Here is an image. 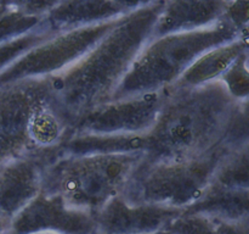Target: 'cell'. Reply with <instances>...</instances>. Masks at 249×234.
I'll list each match as a JSON object with an SVG mask.
<instances>
[{"mask_svg": "<svg viewBox=\"0 0 249 234\" xmlns=\"http://www.w3.org/2000/svg\"><path fill=\"white\" fill-rule=\"evenodd\" d=\"M164 1H141L80 60L51 78L53 101L71 131L84 115L111 101L136 56L152 38Z\"/></svg>", "mask_w": 249, "mask_h": 234, "instance_id": "obj_1", "label": "cell"}, {"mask_svg": "<svg viewBox=\"0 0 249 234\" xmlns=\"http://www.w3.org/2000/svg\"><path fill=\"white\" fill-rule=\"evenodd\" d=\"M236 102L220 80L191 88H168L148 133L147 155L184 160L224 149V136Z\"/></svg>", "mask_w": 249, "mask_h": 234, "instance_id": "obj_2", "label": "cell"}, {"mask_svg": "<svg viewBox=\"0 0 249 234\" xmlns=\"http://www.w3.org/2000/svg\"><path fill=\"white\" fill-rule=\"evenodd\" d=\"M241 36L226 20L207 28L151 38L143 46L112 100L170 88L198 56Z\"/></svg>", "mask_w": 249, "mask_h": 234, "instance_id": "obj_3", "label": "cell"}, {"mask_svg": "<svg viewBox=\"0 0 249 234\" xmlns=\"http://www.w3.org/2000/svg\"><path fill=\"white\" fill-rule=\"evenodd\" d=\"M146 155L55 154L44 170L43 190L60 195L73 209L96 216L109 200L123 193Z\"/></svg>", "mask_w": 249, "mask_h": 234, "instance_id": "obj_4", "label": "cell"}, {"mask_svg": "<svg viewBox=\"0 0 249 234\" xmlns=\"http://www.w3.org/2000/svg\"><path fill=\"white\" fill-rule=\"evenodd\" d=\"M226 151L229 150L219 149L208 155L184 160L146 155L121 196L129 204L185 211L208 189L214 171Z\"/></svg>", "mask_w": 249, "mask_h": 234, "instance_id": "obj_5", "label": "cell"}, {"mask_svg": "<svg viewBox=\"0 0 249 234\" xmlns=\"http://www.w3.org/2000/svg\"><path fill=\"white\" fill-rule=\"evenodd\" d=\"M122 19L53 34L0 72V87L60 75L80 60Z\"/></svg>", "mask_w": 249, "mask_h": 234, "instance_id": "obj_6", "label": "cell"}, {"mask_svg": "<svg viewBox=\"0 0 249 234\" xmlns=\"http://www.w3.org/2000/svg\"><path fill=\"white\" fill-rule=\"evenodd\" d=\"M167 90L111 100L84 115L73 126L71 133L148 134L155 126Z\"/></svg>", "mask_w": 249, "mask_h": 234, "instance_id": "obj_7", "label": "cell"}, {"mask_svg": "<svg viewBox=\"0 0 249 234\" xmlns=\"http://www.w3.org/2000/svg\"><path fill=\"white\" fill-rule=\"evenodd\" d=\"M96 234L95 216L41 190L11 221L9 234Z\"/></svg>", "mask_w": 249, "mask_h": 234, "instance_id": "obj_8", "label": "cell"}, {"mask_svg": "<svg viewBox=\"0 0 249 234\" xmlns=\"http://www.w3.org/2000/svg\"><path fill=\"white\" fill-rule=\"evenodd\" d=\"M51 99V78L18 80L0 87V134L23 144L31 151L28 143L31 124L41 107Z\"/></svg>", "mask_w": 249, "mask_h": 234, "instance_id": "obj_9", "label": "cell"}, {"mask_svg": "<svg viewBox=\"0 0 249 234\" xmlns=\"http://www.w3.org/2000/svg\"><path fill=\"white\" fill-rule=\"evenodd\" d=\"M55 153H26L0 166V212L14 218L43 190L44 170Z\"/></svg>", "mask_w": 249, "mask_h": 234, "instance_id": "obj_10", "label": "cell"}, {"mask_svg": "<svg viewBox=\"0 0 249 234\" xmlns=\"http://www.w3.org/2000/svg\"><path fill=\"white\" fill-rule=\"evenodd\" d=\"M182 212L184 210L129 204L118 195L95 216L96 234H155Z\"/></svg>", "mask_w": 249, "mask_h": 234, "instance_id": "obj_11", "label": "cell"}, {"mask_svg": "<svg viewBox=\"0 0 249 234\" xmlns=\"http://www.w3.org/2000/svg\"><path fill=\"white\" fill-rule=\"evenodd\" d=\"M141 1H108V0H71L56 1L46 14L45 22L53 33L96 26L122 19Z\"/></svg>", "mask_w": 249, "mask_h": 234, "instance_id": "obj_12", "label": "cell"}, {"mask_svg": "<svg viewBox=\"0 0 249 234\" xmlns=\"http://www.w3.org/2000/svg\"><path fill=\"white\" fill-rule=\"evenodd\" d=\"M229 1H164L153 26L152 38L207 28L223 20Z\"/></svg>", "mask_w": 249, "mask_h": 234, "instance_id": "obj_13", "label": "cell"}, {"mask_svg": "<svg viewBox=\"0 0 249 234\" xmlns=\"http://www.w3.org/2000/svg\"><path fill=\"white\" fill-rule=\"evenodd\" d=\"M148 134L109 136V134L71 133L56 154L70 156L117 155V154L150 153Z\"/></svg>", "mask_w": 249, "mask_h": 234, "instance_id": "obj_14", "label": "cell"}, {"mask_svg": "<svg viewBox=\"0 0 249 234\" xmlns=\"http://www.w3.org/2000/svg\"><path fill=\"white\" fill-rule=\"evenodd\" d=\"M247 50L248 36H241L215 46L198 56L172 87L191 88L219 80L233 61Z\"/></svg>", "mask_w": 249, "mask_h": 234, "instance_id": "obj_15", "label": "cell"}, {"mask_svg": "<svg viewBox=\"0 0 249 234\" xmlns=\"http://www.w3.org/2000/svg\"><path fill=\"white\" fill-rule=\"evenodd\" d=\"M56 1H0V44L46 26L45 16Z\"/></svg>", "mask_w": 249, "mask_h": 234, "instance_id": "obj_16", "label": "cell"}, {"mask_svg": "<svg viewBox=\"0 0 249 234\" xmlns=\"http://www.w3.org/2000/svg\"><path fill=\"white\" fill-rule=\"evenodd\" d=\"M186 212L199 214L215 222H237L249 216V190H232L209 185L201 199Z\"/></svg>", "mask_w": 249, "mask_h": 234, "instance_id": "obj_17", "label": "cell"}, {"mask_svg": "<svg viewBox=\"0 0 249 234\" xmlns=\"http://www.w3.org/2000/svg\"><path fill=\"white\" fill-rule=\"evenodd\" d=\"M211 184L223 189L249 190V146L226 151L214 171Z\"/></svg>", "mask_w": 249, "mask_h": 234, "instance_id": "obj_18", "label": "cell"}, {"mask_svg": "<svg viewBox=\"0 0 249 234\" xmlns=\"http://www.w3.org/2000/svg\"><path fill=\"white\" fill-rule=\"evenodd\" d=\"M246 146H249L248 100L236 102L223 140V148L229 151Z\"/></svg>", "mask_w": 249, "mask_h": 234, "instance_id": "obj_19", "label": "cell"}, {"mask_svg": "<svg viewBox=\"0 0 249 234\" xmlns=\"http://www.w3.org/2000/svg\"><path fill=\"white\" fill-rule=\"evenodd\" d=\"M53 34L55 33H53L48 28V26H45L44 28L32 32V33L26 34L23 37L0 44V72L6 70L15 61L18 60L22 55H24L27 51L31 50L32 48L38 45L45 39H48Z\"/></svg>", "mask_w": 249, "mask_h": 234, "instance_id": "obj_20", "label": "cell"}, {"mask_svg": "<svg viewBox=\"0 0 249 234\" xmlns=\"http://www.w3.org/2000/svg\"><path fill=\"white\" fill-rule=\"evenodd\" d=\"M249 50L241 54L220 77V82L226 88L235 101H245L249 97Z\"/></svg>", "mask_w": 249, "mask_h": 234, "instance_id": "obj_21", "label": "cell"}, {"mask_svg": "<svg viewBox=\"0 0 249 234\" xmlns=\"http://www.w3.org/2000/svg\"><path fill=\"white\" fill-rule=\"evenodd\" d=\"M216 222L199 214L184 211L164 229L173 234H215Z\"/></svg>", "mask_w": 249, "mask_h": 234, "instance_id": "obj_22", "label": "cell"}, {"mask_svg": "<svg viewBox=\"0 0 249 234\" xmlns=\"http://www.w3.org/2000/svg\"><path fill=\"white\" fill-rule=\"evenodd\" d=\"M223 19L242 33H248L249 1H229Z\"/></svg>", "mask_w": 249, "mask_h": 234, "instance_id": "obj_23", "label": "cell"}, {"mask_svg": "<svg viewBox=\"0 0 249 234\" xmlns=\"http://www.w3.org/2000/svg\"><path fill=\"white\" fill-rule=\"evenodd\" d=\"M26 153H31V151L27 150L23 144L6 138L2 134H0V166L4 165L5 162L10 161L11 158L17 157V156Z\"/></svg>", "mask_w": 249, "mask_h": 234, "instance_id": "obj_24", "label": "cell"}, {"mask_svg": "<svg viewBox=\"0 0 249 234\" xmlns=\"http://www.w3.org/2000/svg\"><path fill=\"white\" fill-rule=\"evenodd\" d=\"M11 221L12 218L0 212V234L9 233L10 228H11Z\"/></svg>", "mask_w": 249, "mask_h": 234, "instance_id": "obj_25", "label": "cell"}, {"mask_svg": "<svg viewBox=\"0 0 249 234\" xmlns=\"http://www.w3.org/2000/svg\"><path fill=\"white\" fill-rule=\"evenodd\" d=\"M155 234H173V233H172V232L167 231V229H162V231L157 232V233H155Z\"/></svg>", "mask_w": 249, "mask_h": 234, "instance_id": "obj_26", "label": "cell"}, {"mask_svg": "<svg viewBox=\"0 0 249 234\" xmlns=\"http://www.w3.org/2000/svg\"><path fill=\"white\" fill-rule=\"evenodd\" d=\"M9 234V233H7ZM34 234H56V233H34Z\"/></svg>", "mask_w": 249, "mask_h": 234, "instance_id": "obj_27", "label": "cell"}]
</instances>
